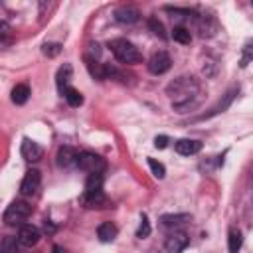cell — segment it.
Listing matches in <instances>:
<instances>
[{
	"label": "cell",
	"mask_w": 253,
	"mask_h": 253,
	"mask_svg": "<svg viewBox=\"0 0 253 253\" xmlns=\"http://www.w3.org/2000/svg\"><path fill=\"white\" fill-rule=\"evenodd\" d=\"M42 51H43L47 57H55V55H59V51H61V43H43Z\"/></svg>",
	"instance_id": "cell-28"
},
{
	"label": "cell",
	"mask_w": 253,
	"mask_h": 253,
	"mask_svg": "<svg viewBox=\"0 0 253 253\" xmlns=\"http://www.w3.org/2000/svg\"><path fill=\"white\" fill-rule=\"evenodd\" d=\"M61 95L65 97V101H67L71 107H79V105H83V95H81L77 89H73V87H67Z\"/></svg>",
	"instance_id": "cell-22"
},
{
	"label": "cell",
	"mask_w": 253,
	"mask_h": 253,
	"mask_svg": "<svg viewBox=\"0 0 253 253\" xmlns=\"http://www.w3.org/2000/svg\"><path fill=\"white\" fill-rule=\"evenodd\" d=\"M87 67H89V71H91L93 77L105 79V65H99L95 59H87Z\"/></svg>",
	"instance_id": "cell-25"
},
{
	"label": "cell",
	"mask_w": 253,
	"mask_h": 253,
	"mask_svg": "<svg viewBox=\"0 0 253 253\" xmlns=\"http://www.w3.org/2000/svg\"><path fill=\"white\" fill-rule=\"evenodd\" d=\"M32 206L24 200H14L6 211H4V223L6 225H24V221L30 217Z\"/></svg>",
	"instance_id": "cell-3"
},
{
	"label": "cell",
	"mask_w": 253,
	"mask_h": 253,
	"mask_svg": "<svg viewBox=\"0 0 253 253\" xmlns=\"http://www.w3.org/2000/svg\"><path fill=\"white\" fill-rule=\"evenodd\" d=\"M146 253H160V251H156V249H148Z\"/></svg>",
	"instance_id": "cell-33"
},
{
	"label": "cell",
	"mask_w": 253,
	"mask_h": 253,
	"mask_svg": "<svg viewBox=\"0 0 253 253\" xmlns=\"http://www.w3.org/2000/svg\"><path fill=\"white\" fill-rule=\"evenodd\" d=\"M55 162L59 168H73L77 164V150L71 146H59L55 154Z\"/></svg>",
	"instance_id": "cell-13"
},
{
	"label": "cell",
	"mask_w": 253,
	"mask_h": 253,
	"mask_svg": "<svg viewBox=\"0 0 253 253\" xmlns=\"http://www.w3.org/2000/svg\"><path fill=\"white\" fill-rule=\"evenodd\" d=\"M40 237H42V233H40V229H38L36 225H22L16 239H18L20 245L32 247V245H36V243L40 241Z\"/></svg>",
	"instance_id": "cell-11"
},
{
	"label": "cell",
	"mask_w": 253,
	"mask_h": 253,
	"mask_svg": "<svg viewBox=\"0 0 253 253\" xmlns=\"http://www.w3.org/2000/svg\"><path fill=\"white\" fill-rule=\"evenodd\" d=\"M237 91H239L237 87H233V89H229V91L225 93V97H223V101H219V103H217V105H215V107H213V109H211V111H210L208 115H204L202 119H208V117H213V115H217V113H223V111H225V109H227V107L231 105V101H233V97H235V93H237Z\"/></svg>",
	"instance_id": "cell-18"
},
{
	"label": "cell",
	"mask_w": 253,
	"mask_h": 253,
	"mask_svg": "<svg viewBox=\"0 0 253 253\" xmlns=\"http://www.w3.org/2000/svg\"><path fill=\"white\" fill-rule=\"evenodd\" d=\"M51 253H65V249H63L61 245H53V249H51Z\"/></svg>",
	"instance_id": "cell-32"
},
{
	"label": "cell",
	"mask_w": 253,
	"mask_h": 253,
	"mask_svg": "<svg viewBox=\"0 0 253 253\" xmlns=\"http://www.w3.org/2000/svg\"><path fill=\"white\" fill-rule=\"evenodd\" d=\"M40 184H42V174H40V170L32 168L26 172V176L20 184V194L22 196H34V194H38Z\"/></svg>",
	"instance_id": "cell-5"
},
{
	"label": "cell",
	"mask_w": 253,
	"mask_h": 253,
	"mask_svg": "<svg viewBox=\"0 0 253 253\" xmlns=\"http://www.w3.org/2000/svg\"><path fill=\"white\" fill-rule=\"evenodd\" d=\"M148 233H150V223H148V219H146V215H142V221H140V227L136 229V237H148Z\"/></svg>",
	"instance_id": "cell-29"
},
{
	"label": "cell",
	"mask_w": 253,
	"mask_h": 253,
	"mask_svg": "<svg viewBox=\"0 0 253 253\" xmlns=\"http://www.w3.org/2000/svg\"><path fill=\"white\" fill-rule=\"evenodd\" d=\"M243 245V235L239 229H229L227 233V247H229V253H237Z\"/></svg>",
	"instance_id": "cell-20"
},
{
	"label": "cell",
	"mask_w": 253,
	"mask_h": 253,
	"mask_svg": "<svg viewBox=\"0 0 253 253\" xmlns=\"http://www.w3.org/2000/svg\"><path fill=\"white\" fill-rule=\"evenodd\" d=\"M109 47H111V51H113V55H115V59H117L119 63L130 65V63H138V61L142 59V55H140V51L136 49V45L130 43L128 40L117 38V40H113V42L109 43Z\"/></svg>",
	"instance_id": "cell-2"
},
{
	"label": "cell",
	"mask_w": 253,
	"mask_h": 253,
	"mask_svg": "<svg viewBox=\"0 0 253 253\" xmlns=\"http://www.w3.org/2000/svg\"><path fill=\"white\" fill-rule=\"evenodd\" d=\"M166 144H168V136L166 134H160V136L154 138V146L156 148H166Z\"/></svg>",
	"instance_id": "cell-30"
},
{
	"label": "cell",
	"mask_w": 253,
	"mask_h": 253,
	"mask_svg": "<svg viewBox=\"0 0 253 253\" xmlns=\"http://www.w3.org/2000/svg\"><path fill=\"white\" fill-rule=\"evenodd\" d=\"M20 152H22V158L28 160V162H38V160L43 156V148H42L38 142L30 140V138H24V140H22Z\"/></svg>",
	"instance_id": "cell-10"
},
{
	"label": "cell",
	"mask_w": 253,
	"mask_h": 253,
	"mask_svg": "<svg viewBox=\"0 0 253 253\" xmlns=\"http://www.w3.org/2000/svg\"><path fill=\"white\" fill-rule=\"evenodd\" d=\"M148 28L152 30V34H154V36H158L160 40H166V32H164V26H162V22H158L156 18H150V20H148Z\"/></svg>",
	"instance_id": "cell-27"
},
{
	"label": "cell",
	"mask_w": 253,
	"mask_h": 253,
	"mask_svg": "<svg viewBox=\"0 0 253 253\" xmlns=\"http://www.w3.org/2000/svg\"><path fill=\"white\" fill-rule=\"evenodd\" d=\"M160 221L166 227H176V225H182V223L192 221V215L190 213H166V215L160 217Z\"/></svg>",
	"instance_id": "cell-17"
},
{
	"label": "cell",
	"mask_w": 253,
	"mask_h": 253,
	"mask_svg": "<svg viewBox=\"0 0 253 253\" xmlns=\"http://www.w3.org/2000/svg\"><path fill=\"white\" fill-rule=\"evenodd\" d=\"M170 65H172V59H170V55H168L166 51H156V53L148 59V63H146V67H148V71H150L152 75H162V73H166V71L170 69Z\"/></svg>",
	"instance_id": "cell-6"
},
{
	"label": "cell",
	"mask_w": 253,
	"mask_h": 253,
	"mask_svg": "<svg viewBox=\"0 0 253 253\" xmlns=\"http://www.w3.org/2000/svg\"><path fill=\"white\" fill-rule=\"evenodd\" d=\"M107 202L103 188H85V192L81 194V204L85 208H101Z\"/></svg>",
	"instance_id": "cell-9"
},
{
	"label": "cell",
	"mask_w": 253,
	"mask_h": 253,
	"mask_svg": "<svg viewBox=\"0 0 253 253\" xmlns=\"http://www.w3.org/2000/svg\"><path fill=\"white\" fill-rule=\"evenodd\" d=\"M0 253H18V239L8 235L0 241Z\"/></svg>",
	"instance_id": "cell-23"
},
{
	"label": "cell",
	"mask_w": 253,
	"mask_h": 253,
	"mask_svg": "<svg viewBox=\"0 0 253 253\" xmlns=\"http://www.w3.org/2000/svg\"><path fill=\"white\" fill-rule=\"evenodd\" d=\"M196 26H198V32L202 38H211L215 36L217 32V20L211 16V14H202V16H196Z\"/></svg>",
	"instance_id": "cell-8"
},
{
	"label": "cell",
	"mask_w": 253,
	"mask_h": 253,
	"mask_svg": "<svg viewBox=\"0 0 253 253\" xmlns=\"http://www.w3.org/2000/svg\"><path fill=\"white\" fill-rule=\"evenodd\" d=\"M75 166L79 170H83V172L95 174V172H103L105 170V160L95 152H81V154H77V164Z\"/></svg>",
	"instance_id": "cell-4"
},
{
	"label": "cell",
	"mask_w": 253,
	"mask_h": 253,
	"mask_svg": "<svg viewBox=\"0 0 253 253\" xmlns=\"http://www.w3.org/2000/svg\"><path fill=\"white\" fill-rule=\"evenodd\" d=\"M148 166H150V170H152L154 178L162 180V178L166 176V168H164V164H160L158 160H154V158H148Z\"/></svg>",
	"instance_id": "cell-26"
},
{
	"label": "cell",
	"mask_w": 253,
	"mask_h": 253,
	"mask_svg": "<svg viewBox=\"0 0 253 253\" xmlns=\"http://www.w3.org/2000/svg\"><path fill=\"white\" fill-rule=\"evenodd\" d=\"M172 40L178 42V43H190V42H192V34H190L188 28H184V26H176V28L172 30Z\"/></svg>",
	"instance_id": "cell-21"
},
{
	"label": "cell",
	"mask_w": 253,
	"mask_h": 253,
	"mask_svg": "<svg viewBox=\"0 0 253 253\" xmlns=\"http://www.w3.org/2000/svg\"><path fill=\"white\" fill-rule=\"evenodd\" d=\"M117 233H119V229H117V225L111 223V221H103V223L97 227V237H99L103 243L113 241V239L117 237Z\"/></svg>",
	"instance_id": "cell-16"
},
{
	"label": "cell",
	"mask_w": 253,
	"mask_h": 253,
	"mask_svg": "<svg viewBox=\"0 0 253 253\" xmlns=\"http://www.w3.org/2000/svg\"><path fill=\"white\" fill-rule=\"evenodd\" d=\"M89 47H91L89 51H91V53L97 57V55H99V51H101V49H99V45H97V43H89Z\"/></svg>",
	"instance_id": "cell-31"
},
{
	"label": "cell",
	"mask_w": 253,
	"mask_h": 253,
	"mask_svg": "<svg viewBox=\"0 0 253 253\" xmlns=\"http://www.w3.org/2000/svg\"><path fill=\"white\" fill-rule=\"evenodd\" d=\"M174 148L182 156H192V154H198L202 150V142L194 140V138H180V140H176Z\"/></svg>",
	"instance_id": "cell-14"
},
{
	"label": "cell",
	"mask_w": 253,
	"mask_h": 253,
	"mask_svg": "<svg viewBox=\"0 0 253 253\" xmlns=\"http://www.w3.org/2000/svg\"><path fill=\"white\" fill-rule=\"evenodd\" d=\"M166 93L172 99V107L178 113H186L188 107L196 105V97L200 93V83L192 75H182V77L168 83Z\"/></svg>",
	"instance_id": "cell-1"
},
{
	"label": "cell",
	"mask_w": 253,
	"mask_h": 253,
	"mask_svg": "<svg viewBox=\"0 0 253 253\" xmlns=\"http://www.w3.org/2000/svg\"><path fill=\"white\" fill-rule=\"evenodd\" d=\"M71 73H73V67L69 63H63L59 69H57V75H55V83H57V89L59 93H63L67 87H69V79H71Z\"/></svg>",
	"instance_id": "cell-15"
},
{
	"label": "cell",
	"mask_w": 253,
	"mask_h": 253,
	"mask_svg": "<svg viewBox=\"0 0 253 253\" xmlns=\"http://www.w3.org/2000/svg\"><path fill=\"white\" fill-rule=\"evenodd\" d=\"M115 20L119 24H125V26H130V24H136L140 20V12L134 8V6H119L115 10Z\"/></svg>",
	"instance_id": "cell-12"
},
{
	"label": "cell",
	"mask_w": 253,
	"mask_h": 253,
	"mask_svg": "<svg viewBox=\"0 0 253 253\" xmlns=\"http://www.w3.org/2000/svg\"><path fill=\"white\" fill-rule=\"evenodd\" d=\"M14 40V34H12V28L4 22H0V47H6L10 45Z\"/></svg>",
	"instance_id": "cell-24"
},
{
	"label": "cell",
	"mask_w": 253,
	"mask_h": 253,
	"mask_svg": "<svg viewBox=\"0 0 253 253\" xmlns=\"http://www.w3.org/2000/svg\"><path fill=\"white\" fill-rule=\"evenodd\" d=\"M28 97H30V87H28L26 83H20V85H16V87L12 89V103L24 105V103L28 101Z\"/></svg>",
	"instance_id": "cell-19"
},
{
	"label": "cell",
	"mask_w": 253,
	"mask_h": 253,
	"mask_svg": "<svg viewBox=\"0 0 253 253\" xmlns=\"http://www.w3.org/2000/svg\"><path fill=\"white\" fill-rule=\"evenodd\" d=\"M190 243V235L186 231H174L166 237L164 241V247L168 253H182Z\"/></svg>",
	"instance_id": "cell-7"
}]
</instances>
